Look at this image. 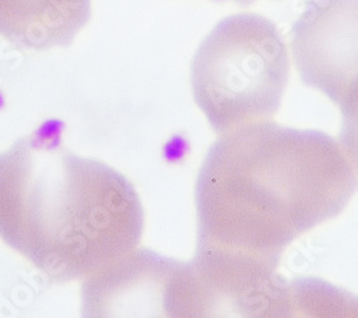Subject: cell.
I'll return each instance as SVG.
<instances>
[{"label": "cell", "instance_id": "6da1fadb", "mask_svg": "<svg viewBox=\"0 0 358 318\" xmlns=\"http://www.w3.org/2000/svg\"><path fill=\"white\" fill-rule=\"evenodd\" d=\"M358 188L334 138L265 121L222 133L198 172L203 268L270 280L298 237L337 217Z\"/></svg>", "mask_w": 358, "mask_h": 318}, {"label": "cell", "instance_id": "52a82bcc", "mask_svg": "<svg viewBox=\"0 0 358 318\" xmlns=\"http://www.w3.org/2000/svg\"><path fill=\"white\" fill-rule=\"evenodd\" d=\"M338 106L341 110V147L350 164L358 172V83Z\"/></svg>", "mask_w": 358, "mask_h": 318}, {"label": "cell", "instance_id": "3957f363", "mask_svg": "<svg viewBox=\"0 0 358 318\" xmlns=\"http://www.w3.org/2000/svg\"><path fill=\"white\" fill-rule=\"evenodd\" d=\"M288 50L277 26L261 15L222 19L191 65L195 103L218 133L270 121L288 82Z\"/></svg>", "mask_w": 358, "mask_h": 318}, {"label": "cell", "instance_id": "ba28073f", "mask_svg": "<svg viewBox=\"0 0 358 318\" xmlns=\"http://www.w3.org/2000/svg\"><path fill=\"white\" fill-rule=\"evenodd\" d=\"M218 2H227V0H218ZM231 2H235V3H238V0H231Z\"/></svg>", "mask_w": 358, "mask_h": 318}, {"label": "cell", "instance_id": "7a4b0ae2", "mask_svg": "<svg viewBox=\"0 0 358 318\" xmlns=\"http://www.w3.org/2000/svg\"><path fill=\"white\" fill-rule=\"evenodd\" d=\"M138 192L121 172L69 151L52 128L0 152V238L55 282L87 280L134 252Z\"/></svg>", "mask_w": 358, "mask_h": 318}, {"label": "cell", "instance_id": "8992f818", "mask_svg": "<svg viewBox=\"0 0 358 318\" xmlns=\"http://www.w3.org/2000/svg\"><path fill=\"white\" fill-rule=\"evenodd\" d=\"M91 12V0H0V36L26 50L66 48Z\"/></svg>", "mask_w": 358, "mask_h": 318}, {"label": "cell", "instance_id": "277c9868", "mask_svg": "<svg viewBox=\"0 0 358 318\" xmlns=\"http://www.w3.org/2000/svg\"><path fill=\"white\" fill-rule=\"evenodd\" d=\"M304 85L340 105L358 83V0H310L291 29Z\"/></svg>", "mask_w": 358, "mask_h": 318}, {"label": "cell", "instance_id": "5b68a950", "mask_svg": "<svg viewBox=\"0 0 358 318\" xmlns=\"http://www.w3.org/2000/svg\"><path fill=\"white\" fill-rule=\"evenodd\" d=\"M184 263L135 250L101 274L85 280L83 315L179 317Z\"/></svg>", "mask_w": 358, "mask_h": 318}]
</instances>
